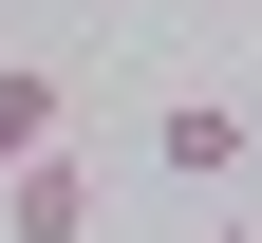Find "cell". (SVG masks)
<instances>
[{
  "instance_id": "obj_1",
  "label": "cell",
  "mask_w": 262,
  "mask_h": 243,
  "mask_svg": "<svg viewBox=\"0 0 262 243\" xmlns=\"http://www.w3.org/2000/svg\"><path fill=\"white\" fill-rule=\"evenodd\" d=\"M150 168H169V187H244V168H262L244 94H169V113H150Z\"/></svg>"
},
{
  "instance_id": "obj_4",
  "label": "cell",
  "mask_w": 262,
  "mask_h": 243,
  "mask_svg": "<svg viewBox=\"0 0 262 243\" xmlns=\"http://www.w3.org/2000/svg\"><path fill=\"white\" fill-rule=\"evenodd\" d=\"M206 243H262V225H206Z\"/></svg>"
},
{
  "instance_id": "obj_2",
  "label": "cell",
  "mask_w": 262,
  "mask_h": 243,
  "mask_svg": "<svg viewBox=\"0 0 262 243\" xmlns=\"http://www.w3.org/2000/svg\"><path fill=\"white\" fill-rule=\"evenodd\" d=\"M94 150H38V168H0V243H94Z\"/></svg>"
},
{
  "instance_id": "obj_3",
  "label": "cell",
  "mask_w": 262,
  "mask_h": 243,
  "mask_svg": "<svg viewBox=\"0 0 262 243\" xmlns=\"http://www.w3.org/2000/svg\"><path fill=\"white\" fill-rule=\"evenodd\" d=\"M56 113H75V94H56V56H0V168H38Z\"/></svg>"
},
{
  "instance_id": "obj_5",
  "label": "cell",
  "mask_w": 262,
  "mask_h": 243,
  "mask_svg": "<svg viewBox=\"0 0 262 243\" xmlns=\"http://www.w3.org/2000/svg\"><path fill=\"white\" fill-rule=\"evenodd\" d=\"M244 131H262V113H244Z\"/></svg>"
}]
</instances>
